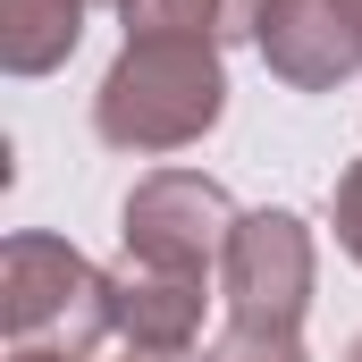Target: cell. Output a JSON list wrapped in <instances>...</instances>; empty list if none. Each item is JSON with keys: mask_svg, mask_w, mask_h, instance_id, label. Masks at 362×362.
Returning a JSON list of instances; mask_svg holds the SVG:
<instances>
[{"mask_svg": "<svg viewBox=\"0 0 362 362\" xmlns=\"http://www.w3.org/2000/svg\"><path fill=\"white\" fill-rule=\"evenodd\" d=\"M202 362H303V346H295V329H253V320H228V337H219Z\"/></svg>", "mask_w": 362, "mask_h": 362, "instance_id": "9", "label": "cell"}, {"mask_svg": "<svg viewBox=\"0 0 362 362\" xmlns=\"http://www.w3.org/2000/svg\"><path fill=\"white\" fill-rule=\"evenodd\" d=\"M253 42H262L278 85L329 93L346 76H362V0H270Z\"/></svg>", "mask_w": 362, "mask_h": 362, "instance_id": "5", "label": "cell"}, {"mask_svg": "<svg viewBox=\"0 0 362 362\" xmlns=\"http://www.w3.org/2000/svg\"><path fill=\"white\" fill-rule=\"evenodd\" d=\"M346 362H362V337H354V354H346Z\"/></svg>", "mask_w": 362, "mask_h": 362, "instance_id": "13", "label": "cell"}, {"mask_svg": "<svg viewBox=\"0 0 362 362\" xmlns=\"http://www.w3.org/2000/svg\"><path fill=\"white\" fill-rule=\"evenodd\" d=\"M337 245H346V253L362 262V160L346 169V177H337Z\"/></svg>", "mask_w": 362, "mask_h": 362, "instance_id": "10", "label": "cell"}, {"mask_svg": "<svg viewBox=\"0 0 362 362\" xmlns=\"http://www.w3.org/2000/svg\"><path fill=\"white\" fill-rule=\"evenodd\" d=\"M0 329H8V354H76V362H93L101 337H118L110 270H93L76 245H59L42 228L8 236V253H0Z\"/></svg>", "mask_w": 362, "mask_h": 362, "instance_id": "2", "label": "cell"}, {"mask_svg": "<svg viewBox=\"0 0 362 362\" xmlns=\"http://www.w3.org/2000/svg\"><path fill=\"white\" fill-rule=\"evenodd\" d=\"M8 362H76V354H8Z\"/></svg>", "mask_w": 362, "mask_h": 362, "instance_id": "12", "label": "cell"}, {"mask_svg": "<svg viewBox=\"0 0 362 362\" xmlns=\"http://www.w3.org/2000/svg\"><path fill=\"white\" fill-rule=\"evenodd\" d=\"M118 8H127V34L236 42V34H262V8H270V0H118Z\"/></svg>", "mask_w": 362, "mask_h": 362, "instance_id": "8", "label": "cell"}, {"mask_svg": "<svg viewBox=\"0 0 362 362\" xmlns=\"http://www.w3.org/2000/svg\"><path fill=\"white\" fill-rule=\"evenodd\" d=\"M202 303H211V278L144 270V262H118V270H110L118 337L144 346V354H194V337H202Z\"/></svg>", "mask_w": 362, "mask_h": 362, "instance_id": "6", "label": "cell"}, {"mask_svg": "<svg viewBox=\"0 0 362 362\" xmlns=\"http://www.w3.org/2000/svg\"><path fill=\"white\" fill-rule=\"evenodd\" d=\"M93 0H0V68L8 76H51L76 34H85Z\"/></svg>", "mask_w": 362, "mask_h": 362, "instance_id": "7", "label": "cell"}, {"mask_svg": "<svg viewBox=\"0 0 362 362\" xmlns=\"http://www.w3.org/2000/svg\"><path fill=\"white\" fill-rule=\"evenodd\" d=\"M118 362H194V354H144V346H127Z\"/></svg>", "mask_w": 362, "mask_h": 362, "instance_id": "11", "label": "cell"}, {"mask_svg": "<svg viewBox=\"0 0 362 362\" xmlns=\"http://www.w3.org/2000/svg\"><path fill=\"white\" fill-rule=\"evenodd\" d=\"M219 110H228L219 42H185V34H127L118 68L93 93V127L118 152H185L219 127Z\"/></svg>", "mask_w": 362, "mask_h": 362, "instance_id": "1", "label": "cell"}, {"mask_svg": "<svg viewBox=\"0 0 362 362\" xmlns=\"http://www.w3.org/2000/svg\"><path fill=\"white\" fill-rule=\"evenodd\" d=\"M312 228L295 211H245L228 262H219V286H228V312L253 320V329H295L303 303H312Z\"/></svg>", "mask_w": 362, "mask_h": 362, "instance_id": "4", "label": "cell"}, {"mask_svg": "<svg viewBox=\"0 0 362 362\" xmlns=\"http://www.w3.org/2000/svg\"><path fill=\"white\" fill-rule=\"evenodd\" d=\"M245 211L228 202V185L202 177V169H152V177L127 194L118 211V236H127V262L144 270H185V278H211L228 262Z\"/></svg>", "mask_w": 362, "mask_h": 362, "instance_id": "3", "label": "cell"}]
</instances>
